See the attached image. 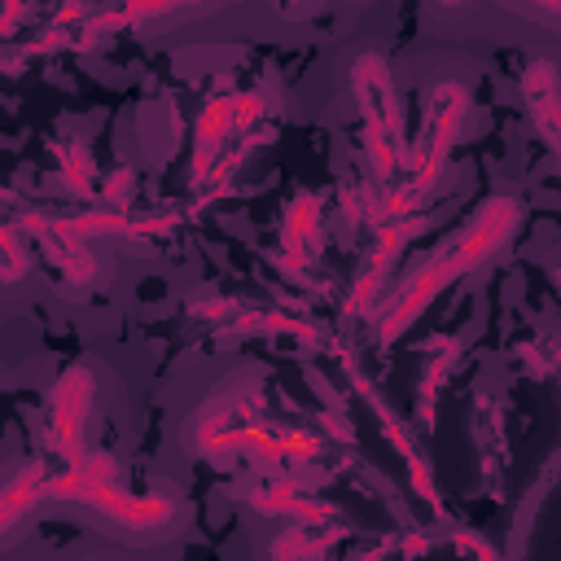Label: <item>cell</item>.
I'll use <instances>...</instances> for the list:
<instances>
[{
	"mask_svg": "<svg viewBox=\"0 0 561 561\" xmlns=\"http://www.w3.org/2000/svg\"><path fill=\"white\" fill-rule=\"evenodd\" d=\"M44 500H83L96 513H105L114 526H127V530H153V526H167L175 517V500L118 491L114 478H88L75 465L44 482Z\"/></svg>",
	"mask_w": 561,
	"mask_h": 561,
	"instance_id": "6da1fadb",
	"label": "cell"
},
{
	"mask_svg": "<svg viewBox=\"0 0 561 561\" xmlns=\"http://www.w3.org/2000/svg\"><path fill=\"white\" fill-rule=\"evenodd\" d=\"M355 101L364 114V145L373 158V171L381 180H394L399 171V105H394V88H390V70L377 53H364L355 61Z\"/></svg>",
	"mask_w": 561,
	"mask_h": 561,
	"instance_id": "7a4b0ae2",
	"label": "cell"
},
{
	"mask_svg": "<svg viewBox=\"0 0 561 561\" xmlns=\"http://www.w3.org/2000/svg\"><path fill=\"white\" fill-rule=\"evenodd\" d=\"M469 267H473V263H469V259L456 250V241H451V250H443V254L430 259L421 272H412V280L394 294V302H390V311H386V320H381V342H394V337H399L456 276H465Z\"/></svg>",
	"mask_w": 561,
	"mask_h": 561,
	"instance_id": "3957f363",
	"label": "cell"
},
{
	"mask_svg": "<svg viewBox=\"0 0 561 561\" xmlns=\"http://www.w3.org/2000/svg\"><path fill=\"white\" fill-rule=\"evenodd\" d=\"M254 118H263V96L259 92H232V96H215V101H206V110H202V118H197V145H193V180L197 184H206L210 175V162H215V153H219V145L232 136V131H241V127H250Z\"/></svg>",
	"mask_w": 561,
	"mask_h": 561,
	"instance_id": "277c9868",
	"label": "cell"
},
{
	"mask_svg": "<svg viewBox=\"0 0 561 561\" xmlns=\"http://www.w3.org/2000/svg\"><path fill=\"white\" fill-rule=\"evenodd\" d=\"M425 228V219L421 215H403V219H386L381 228H377V241H373V254H368V263H364V272L355 276V285H351V294H346V316H359V311H368L373 302H377V289H381V280H386V272L394 267V259L403 254V245L416 237Z\"/></svg>",
	"mask_w": 561,
	"mask_h": 561,
	"instance_id": "5b68a950",
	"label": "cell"
},
{
	"mask_svg": "<svg viewBox=\"0 0 561 561\" xmlns=\"http://www.w3.org/2000/svg\"><path fill=\"white\" fill-rule=\"evenodd\" d=\"M88 399H92V377L88 368H70L61 373L57 390H53V421H48V443L61 460H79L83 456V416H88Z\"/></svg>",
	"mask_w": 561,
	"mask_h": 561,
	"instance_id": "8992f818",
	"label": "cell"
},
{
	"mask_svg": "<svg viewBox=\"0 0 561 561\" xmlns=\"http://www.w3.org/2000/svg\"><path fill=\"white\" fill-rule=\"evenodd\" d=\"M245 504L254 513H285V517H294L302 526H324L337 513L329 500H316V495L298 491V482H289V478H280L272 486H259V491H245Z\"/></svg>",
	"mask_w": 561,
	"mask_h": 561,
	"instance_id": "52a82bcc",
	"label": "cell"
},
{
	"mask_svg": "<svg viewBox=\"0 0 561 561\" xmlns=\"http://www.w3.org/2000/svg\"><path fill=\"white\" fill-rule=\"evenodd\" d=\"M316 237H320V197L316 193H298L294 206L285 210V232H280V250L294 254H316Z\"/></svg>",
	"mask_w": 561,
	"mask_h": 561,
	"instance_id": "ba28073f",
	"label": "cell"
},
{
	"mask_svg": "<svg viewBox=\"0 0 561 561\" xmlns=\"http://www.w3.org/2000/svg\"><path fill=\"white\" fill-rule=\"evenodd\" d=\"M44 482H48V473H44L39 465H26V469L4 486V495H0V526H9L26 504L44 500Z\"/></svg>",
	"mask_w": 561,
	"mask_h": 561,
	"instance_id": "9c48e42d",
	"label": "cell"
},
{
	"mask_svg": "<svg viewBox=\"0 0 561 561\" xmlns=\"http://www.w3.org/2000/svg\"><path fill=\"white\" fill-rule=\"evenodd\" d=\"M175 4H193V0H127L123 9H114V13H101V18H92L83 35H101V31H118V26H131V22H145V18H158V13H167V9H175Z\"/></svg>",
	"mask_w": 561,
	"mask_h": 561,
	"instance_id": "30bf717a",
	"label": "cell"
},
{
	"mask_svg": "<svg viewBox=\"0 0 561 561\" xmlns=\"http://www.w3.org/2000/svg\"><path fill=\"white\" fill-rule=\"evenodd\" d=\"M456 355H460V346L456 342H447V351L430 364V373H425V381H421V399H416V412H421V421L430 425V416H434V399H438V390H443V381H447V373L456 368Z\"/></svg>",
	"mask_w": 561,
	"mask_h": 561,
	"instance_id": "8fae6325",
	"label": "cell"
},
{
	"mask_svg": "<svg viewBox=\"0 0 561 561\" xmlns=\"http://www.w3.org/2000/svg\"><path fill=\"white\" fill-rule=\"evenodd\" d=\"M61 171H66L70 193H79V197L92 193V175H96V167H92V158H88L83 145H61Z\"/></svg>",
	"mask_w": 561,
	"mask_h": 561,
	"instance_id": "7c38bea8",
	"label": "cell"
},
{
	"mask_svg": "<svg viewBox=\"0 0 561 561\" xmlns=\"http://www.w3.org/2000/svg\"><path fill=\"white\" fill-rule=\"evenodd\" d=\"M237 329H267V333H298V337H307V342H316V329L311 324H302V320H294V316H267V311H245L241 320H237Z\"/></svg>",
	"mask_w": 561,
	"mask_h": 561,
	"instance_id": "4fadbf2b",
	"label": "cell"
},
{
	"mask_svg": "<svg viewBox=\"0 0 561 561\" xmlns=\"http://www.w3.org/2000/svg\"><path fill=\"white\" fill-rule=\"evenodd\" d=\"M127 193H131V171H114V180L105 184V202L123 206V202H127Z\"/></svg>",
	"mask_w": 561,
	"mask_h": 561,
	"instance_id": "5bb4252c",
	"label": "cell"
},
{
	"mask_svg": "<svg viewBox=\"0 0 561 561\" xmlns=\"http://www.w3.org/2000/svg\"><path fill=\"white\" fill-rule=\"evenodd\" d=\"M4 250H9V280H18V272H22V245L13 241V228H4Z\"/></svg>",
	"mask_w": 561,
	"mask_h": 561,
	"instance_id": "9a60e30c",
	"label": "cell"
},
{
	"mask_svg": "<svg viewBox=\"0 0 561 561\" xmlns=\"http://www.w3.org/2000/svg\"><path fill=\"white\" fill-rule=\"evenodd\" d=\"M316 421H320V425H324L333 438H342V443H351V438H355V430H351V425H342V416H333V412H320Z\"/></svg>",
	"mask_w": 561,
	"mask_h": 561,
	"instance_id": "2e32d148",
	"label": "cell"
},
{
	"mask_svg": "<svg viewBox=\"0 0 561 561\" xmlns=\"http://www.w3.org/2000/svg\"><path fill=\"white\" fill-rule=\"evenodd\" d=\"M289 4H302V0H289Z\"/></svg>",
	"mask_w": 561,
	"mask_h": 561,
	"instance_id": "e0dca14e",
	"label": "cell"
},
{
	"mask_svg": "<svg viewBox=\"0 0 561 561\" xmlns=\"http://www.w3.org/2000/svg\"><path fill=\"white\" fill-rule=\"evenodd\" d=\"M443 4H456V0H443Z\"/></svg>",
	"mask_w": 561,
	"mask_h": 561,
	"instance_id": "ac0fdd59",
	"label": "cell"
}]
</instances>
